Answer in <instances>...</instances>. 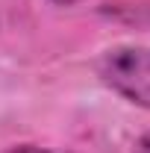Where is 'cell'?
<instances>
[{"label":"cell","instance_id":"obj_3","mask_svg":"<svg viewBox=\"0 0 150 153\" xmlns=\"http://www.w3.org/2000/svg\"><path fill=\"white\" fill-rule=\"evenodd\" d=\"M132 153H150V133H144L138 141H135V150Z\"/></svg>","mask_w":150,"mask_h":153},{"label":"cell","instance_id":"obj_4","mask_svg":"<svg viewBox=\"0 0 150 153\" xmlns=\"http://www.w3.org/2000/svg\"><path fill=\"white\" fill-rule=\"evenodd\" d=\"M53 3H59V6H74V3H79V0H53Z\"/></svg>","mask_w":150,"mask_h":153},{"label":"cell","instance_id":"obj_2","mask_svg":"<svg viewBox=\"0 0 150 153\" xmlns=\"http://www.w3.org/2000/svg\"><path fill=\"white\" fill-rule=\"evenodd\" d=\"M3 153H59V150H47V147H36V144H18V147H9Z\"/></svg>","mask_w":150,"mask_h":153},{"label":"cell","instance_id":"obj_1","mask_svg":"<svg viewBox=\"0 0 150 153\" xmlns=\"http://www.w3.org/2000/svg\"><path fill=\"white\" fill-rule=\"evenodd\" d=\"M97 74L112 91L150 109V47L124 44L106 50L97 62Z\"/></svg>","mask_w":150,"mask_h":153}]
</instances>
